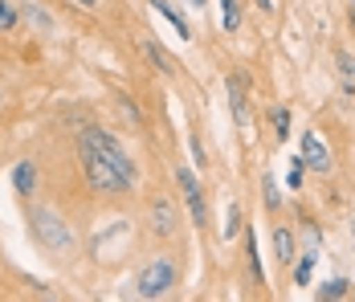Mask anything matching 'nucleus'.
I'll use <instances>...</instances> for the list:
<instances>
[{
  "label": "nucleus",
  "instance_id": "obj_1",
  "mask_svg": "<svg viewBox=\"0 0 355 302\" xmlns=\"http://www.w3.org/2000/svg\"><path fill=\"white\" fill-rule=\"evenodd\" d=\"M78 151H82V168H86L90 188H98V192H107V196L131 192V184H135V164H131V156L119 147L114 135H107L103 127H86V131L78 135Z\"/></svg>",
  "mask_w": 355,
  "mask_h": 302
},
{
  "label": "nucleus",
  "instance_id": "obj_2",
  "mask_svg": "<svg viewBox=\"0 0 355 302\" xmlns=\"http://www.w3.org/2000/svg\"><path fill=\"white\" fill-rule=\"evenodd\" d=\"M29 225H33V233H37V241L45 245V249H70L73 245V233H70V225L58 217V212H49V208H33L29 212Z\"/></svg>",
  "mask_w": 355,
  "mask_h": 302
},
{
  "label": "nucleus",
  "instance_id": "obj_3",
  "mask_svg": "<svg viewBox=\"0 0 355 302\" xmlns=\"http://www.w3.org/2000/svg\"><path fill=\"white\" fill-rule=\"evenodd\" d=\"M176 286V262L172 258H155L151 266H143V274L135 278L139 299H164Z\"/></svg>",
  "mask_w": 355,
  "mask_h": 302
},
{
  "label": "nucleus",
  "instance_id": "obj_4",
  "mask_svg": "<svg viewBox=\"0 0 355 302\" xmlns=\"http://www.w3.org/2000/svg\"><path fill=\"white\" fill-rule=\"evenodd\" d=\"M302 164L311 171H331V156H327V143L315 131L302 135Z\"/></svg>",
  "mask_w": 355,
  "mask_h": 302
},
{
  "label": "nucleus",
  "instance_id": "obj_5",
  "mask_svg": "<svg viewBox=\"0 0 355 302\" xmlns=\"http://www.w3.org/2000/svg\"><path fill=\"white\" fill-rule=\"evenodd\" d=\"M274 253H278V262H282V266H290V262H294V233H290L286 225H278V229H274Z\"/></svg>",
  "mask_w": 355,
  "mask_h": 302
},
{
  "label": "nucleus",
  "instance_id": "obj_6",
  "mask_svg": "<svg viewBox=\"0 0 355 302\" xmlns=\"http://www.w3.org/2000/svg\"><path fill=\"white\" fill-rule=\"evenodd\" d=\"M143 53H147V62L155 69H164V74H176V62L168 58V49L164 45H155V41H143Z\"/></svg>",
  "mask_w": 355,
  "mask_h": 302
},
{
  "label": "nucleus",
  "instance_id": "obj_7",
  "mask_svg": "<svg viewBox=\"0 0 355 302\" xmlns=\"http://www.w3.org/2000/svg\"><path fill=\"white\" fill-rule=\"evenodd\" d=\"M229 99H233V115H237V123L245 127V123H249V106H245V78H241V74L233 78V90H229Z\"/></svg>",
  "mask_w": 355,
  "mask_h": 302
},
{
  "label": "nucleus",
  "instance_id": "obj_8",
  "mask_svg": "<svg viewBox=\"0 0 355 302\" xmlns=\"http://www.w3.org/2000/svg\"><path fill=\"white\" fill-rule=\"evenodd\" d=\"M151 217H155V233H176V212H172V204L168 201H159L155 208H151Z\"/></svg>",
  "mask_w": 355,
  "mask_h": 302
},
{
  "label": "nucleus",
  "instance_id": "obj_9",
  "mask_svg": "<svg viewBox=\"0 0 355 302\" xmlns=\"http://www.w3.org/2000/svg\"><path fill=\"white\" fill-rule=\"evenodd\" d=\"M33 184H37V168L33 164H17V168H12V188H17L21 196H29Z\"/></svg>",
  "mask_w": 355,
  "mask_h": 302
},
{
  "label": "nucleus",
  "instance_id": "obj_10",
  "mask_svg": "<svg viewBox=\"0 0 355 302\" xmlns=\"http://www.w3.org/2000/svg\"><path fill=\"white\" fill-rule=\"evenodd\" d=\"M335 66H339V78H343V94H355V58L335 53Z\"/></svg>",
  "mask_w": 355,
  "mask_h": 302
},
{
  "label": "nucleus",
  "instance_id": "obj_11",
  "mask_svg": "<svg viewBox=\"0 0 355 302\" xmlns=\"http://www.w3.org/2000/svg\"><path fill=\"white\" fill-rule=\"evenodd\" d=\"M151 8H159V12H164V17H168V21H172V25H176V33L184 37V41H188V37H192V29H188V25H184V21H180V12H176V8H172V4H168V0H151Z\"/></svg>",
  "mask_w": 355,
  "mask_h": 302
},
{
  "label": "nucleus",
  "instance_id": "obj_12",
  "mask_svg": "<svg viewBox=\"0 0 355 302\" xmlns=\"http://www.w3.org/2000/svg\"><path fill=\"white\" fill-rule=\"evenodd\" d=\"M347 294H352V286H347L343 278H335V282H327V286L319 290V299H347Z\"/></svg>",
  "mask_w": 355,
  "mask_h": 302
},
{
  "label": "nucleus",
  "instance_id": "obj_13",
  "mask_svg": "<svg viewBox=\"0 0 355 302\" xmlns=\"http://www.w3.org/2000/svg\"><path fill=\"white\" fill-rule=\"evenodd\" d=\"M311 274H315V249H311V253L298 262V274H294V282H298V286H311Z\"/></svg>",
  "mask_w": 355,
  "mask_h": 302
},
{
  "label": "nucleus",
  "instance_id": "obj_14",
  "mask_svg": "<svg viewBox=\"0 0 355 302\" xmlns=\"http://www.w3.org/2000/svg\"><path fill=\"white\" fill-rule=\"evenodd\" d=\"M220 17H225V29H237V25H241V12H237V0H220Z\"/></svg>",
  "mask_w": 355,
  "mask_h": 302
},
{
  "label": "nucleus",
  "instance_id": "obj_15",
  "mask_svg": "<svg viewBox=\"0 0 355 302\" xmlns=\"http://www.w3.org/2000/svg\"><path fill=\"white\" fill-rule=\"evenodd\" d=\"M302 171H306L302 156H298V160H290V171H286V188H302Z\"/></svg>",
  "mask_w": 355,
  "mask_h": 302
},
{
  "label": "nucleus",
  "instance_id": "obj_16",
  "mask_svg": "<svg viewBox=\"0 0 355 302\" xmlns=\"http://www.w3.org/2000/svg\"><path fill=\"white\" fill-rule=\"evenodd\" d=\"M8 29H17V8L8 0H0V33H8Z\"/></svg>",
  "mask_w": 355,
  "mask_h": 302
},
{
  "label": "nucleus",
  "instance_id": "obj_17",
  "mask_svg": "<svg viewBox=\"0 0 355 302\" xmlns=\"http://www.w3.org/2000/svg\"><path fill=\"white\" fill-rule=\"evenodd\" d=\"M274 131H278V139H286V135H290V110H286V106H278V110H274Z\"/></svg>",
  "mask_w": 355,
  "mask_h": 302
},
{
  "label": "nucleus",
  "instance_id": "obj_18",
  "mask_svg": "<svg viewBox=\"0 0 355 302\" xmlns=\"http://www.w3.org/2000/svg\"><path fill=\"white\" fill-rule=\"evenodd\" d=\"M237 229H241V208H237V204H229V221H225V237H233Z\"/></svg>",
  "mask_w": 355,
  "mask_h": 302
},
{
  "label": "nucleus",
  "instance_id": "obj_19",
  "mask_svg": "<svg viewBox=\"0 0 355 302\" xmlns=\"http://www.w3.org/2000/svg\"><path fill=\"white\" fill-rule=\"evenodd\" d=\"M266 204H270V208H278V204H282V196H278V188H274L270 180H266Z\"/></svg>",
  "mask_w": 355,
  "mask_h": 302
},
{
  "label": "nucleus",
  "instance_id": "obj_20",
  "mask_svg": "<svg viewBox=\"0 0 355 302\" xmlns=\"http://www.w3.org/2000/svg\"><path fill=\"white\" fill-rule=\"evenodd\" d=\"M261 8H266V12H274V0H261Z\"/></svg>",
  "mask_w": 355,
  "mask_h": 302
},
{
  "label": "nucleus",
  "instance_id": "obj_21",
  "mask_svg": "<svg viewBox=\"0 0 355 302\" xmlns=\"http://www.w3.org/2000/svg\"><path fill=\"white\" fill-rule=\"evenodd\" d=\"M78 4H86V8H94V4H98V0H78Z\"/></svg>",
  "mask_w": 355,
  "mask_h": 302
},
{
  "label": "nucleus",
  "instance_id": "obj_22",
  "mask_svg": "<svg viewBox=\"0 0 355 302\" xmlns=\"http://www.w3.org/2000/svg\"><path fill=\"white\" fill-rule=\"evenodd\" d=\"M188 4H192V8H200V4H205V0H188Z\"/></svg>",
  "mask_w": 355,
  "mask_h": 302
},
{
  "label": "nucleus",
  "instance_id": "obj_23",
  "mask_svg": "<svg viewBox=\"0 0 355 302\" xmlns=\"http://www.w3.org/2000/svg\"><path fill=\"white\" fill-rule=\"evenodd\" d=\"M352 29H355V4H352Z\"/></svg>",
  "mask_w": 355,
  "mask_h": 302
},
{
  "label": "nucleus",
  "instance_id": "obj_24",
  "mask_svg": "<svg viewBox=\"0 0 355 302\" xmlns=\"http://www.w3.org/2000/svg\"><path fill=\"white\" fill-rule=\"evenodd\" d=\"M352 241H355V221H352Z\"/></svg>",
  "mask_w": 355,
  "mask_h": 302
},
{
  "label": "nucleus",
  "instance_id": "obj_25",
  "mask_svg": "<svg viewBox=\"0 0 355 302\" xmlns=\"http://www.w3.org/2000/svg\"><path fill=\"white\" fill-rule=\"evenodd\" d=\"M352 4H355V0H352Z\"/></svg>",
  "mask_w": 355,
  "mask_h": 302
}]
</instances>
